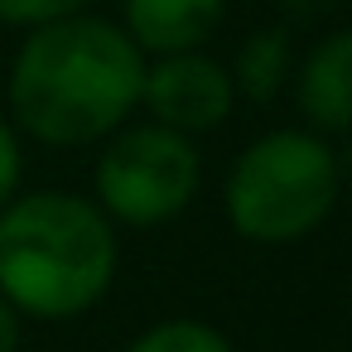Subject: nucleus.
<instances>
[{"mask_svg": "<svg viewBox=\"0 0 352 352\" xmlns=\"http://www.w3.org/2000/svg\"><path fill=\"white\" fill-rule=\"evenodd\" d=\"M140 107L150 111V121H160L179 135H208L232 121L236 87H232L227 63L208 58L203 49L155 54V58H145Z\"/></svg>", "mask_w": 352, "mask_h": 352, "instance_id": "obj_5", "label": "nucleus"}, {"mask_svg": "<svg viewBox=\"0 0 352 352\" xmlns=\"http://www.w3.org/2000/svg\"><path fill=\"white\" fill-rule=\"evenodd\" d=\"M97 208L121 227H164L184 217L203 188V155L193 135H179L160 121L121 126L107 135V150L92 174Z\"/></svg>", "mask_w": 352, "mask_h": 352, "instance_id": "obj_4", "label": "nucleus"}, {"mask_svg": "<svg viewBox=\"0 0 352 352\" xmlns=\"http://www.w3.org/2000/svg\"><path fill=\"white\" fill-rule=\"evenodd\" d=\"M87 6L92 0H0V25L34 30V25H49V20H63V15H78Z\"/></svg>", "mask_w": 352, "mask_h": 352, "instance_id": "obj_10", "label": "nucleus"}, {"mask_svg": "<svg viewBox=\"0 0 352 352\" xmlns=\"http://www.w3.org/2000/svg\"><path fill=\"white\" fill-rule=\"evenodd\" d=\"M116 222L68 188L15 193L0 208V294L20 318H78L116 280Z\"/></svg>", "mask_w": 352, "mask_h": 352, "instance_id": "obj_2", "label": "nucleus"}, {"mask_svg": "<svg viewBox=\"0 0 352 352\" xmlns=\"http://www.w3.org/2000/svg\"><path fill=\"white\" fill-rule=\"evenodd\" d=\"M333 155H338V174H342V184H352V131H347V145L333 150Z\"/></svg>", "mask_w": 352, "mask_h": 352, "instance_id": "obj_13", "label": "nucleus"}, {"mask_svg": "<svg viewBox=\"0 0 352 352\" xmlns=\"http://www.w3.org/2000/svg\"><path fill=\"white\" fill-rule=\"evenodd\" d=\"M227 15V0H126L121 30L145 58L203 49Z\"/></svg>", "mask_w": 352, "mask_h": 352, "instance_id": "obj_7", "label": "nucleus"}, {"mask_svg": "<svg viewBox=\"0 0 352 352\" xmlns=\"http://www.w3.org/2000/svg\"><path fill=\"white\" fill-rule=\"evenodd\" d=\"M227 73H232L236 97L275 102L280 87L294 78V49H289V34H285V30H256V34H246Z\"/></svg>", "mask_w": 352, "mask_h": 352, "instance_id": "obj_8", "label": "nucleus"}, {"mask_svg": "<svg viewBox=\"0 0 352 352\" xmlns=\"http://www.w3.org/2000/svg\"><path fill=\"white\" fill-rule=\"evenodd\" d=\"M0 352H20V314L0 294Z\"/></svg>", "mask_w": 352, "mask_h": 352, "instance_id": "obj_12", "label": "nucleus"}, {"mask_svg": "<svg viewBox=\"0 0 352 352\" xmlns=\"http://www.w3.org/2000/svg\"><path fill=\"white\" fill-rule=\"evenodd\" d=\"M145 54L102 15H63L34 25L10 63V121L20 135L78 150L107 140L140 111Z\"/></svg>", "mask_w": 352, "mask_h": 352, "instance_id": "obj_1", "label": "nucleus"}, {"mask_svg": "<svg viewBox=\"0 0 352 352\" xmlns=\"http://www.w3.org/2000/svg\"><path fill=\"white\" fill-rule=\"evenodd\" d=\"M294 102L309 131L318 135L352 131V30L323 34L294 63Z\"/></svg>", "mask_w": 352, "mask_h": 352, "instance_id": "obj_6", "label": "nucleus"}, {"mask_svg": "<svg viewBox=\"0 0 352 352\" xmlns=\"http://www.w3.org/2000/svg\"><path fill=\"white\" fill-rule=\"evenodd\" d=\"M126 352H236L232 338L203 318H160L131 338Z\"/></svg>", "mask_w": 352, "mask_h": 352, "instance_id": "obj_9", "label": "nucleus"}, {"mask_svg": "<svg viewBox=\"0 0 352 352\" xmlns=\"http://www.w3.org/2000/svg\"><path fill=\"white\" fill-rule=\"evenodd\" d=\"M20 179H25V145H20L15 121L0 111V208L20 193Z\"/></svg>", "mask_w": 352, "mask_h": 352, "instance_id": "obj_11", "label": "nucleus"}, {"mask_svg": "<svg viewBox=\"0 0 352 352\" xmlns=\"http://www.w3.org/2000/svg\"><path fill=\"white\" fill-rule=\"evenodd\" d=\"M338 193L342 174L328 135L270 131L232 160L222 179V212L251 246H294L333 217Z\"/></svg>", "mask_w": 352, "mask_h": 352, "instance_id": "obj_3", "label": "nucleus"}]
</instances>
